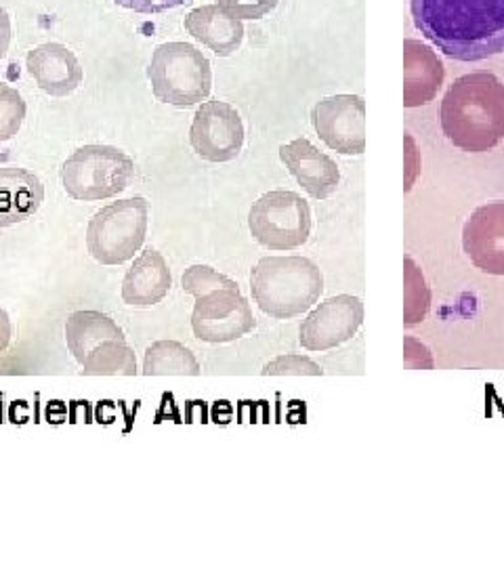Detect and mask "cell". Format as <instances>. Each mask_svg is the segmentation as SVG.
Masks as SVG:
<instances>
[{"label":"cell","mask_w":504,"mask_h":567,"mask_svg":"<svg viewBox=\"0 0 504 567\" xmlns=\"http://www.w3.org/2000/svg\"><path fill=\"white\" fill-rule=\"evenodd\" d=\"M410 11L424 39L452 60L504 53V0H410Z\"/></svg>","instance_id":"6da1fadb"},{"label":"cell","mask_w":504,"mask_h":567,"mask_svg":"<svg viewBox=\"0 0 504 567\" xmlns=\"http://www.w3.org/2000/svg\"><path fill=\"white\" fill-rule=\"evenodd\" d=\"M444 135L471 154L504 142V82L492 72H473L450 84L442 102Z\"/></svg>","instance_id":"7a4b0ae2"},{"label":"cell","mask_w":504,"mask_h":567,"mask_svg":"<svg viewBox=\"0 0 504 567\" xmlns=\"http://www.w3.org/2000/svg\"><path fill=\"white\" fill-rule=\"evenodd\" d=\"M250 290L263 313L290 320L320 301L323 276L305 257H265L250 271Z\"/></svg>","instance_id":"3957f363"},{"label":"cell","mask_w":504,"mask_h":567,"mask_svg":"<svg viewBox=\"0 0 504 567\" xmlns=\"http://www.w3.org/2000/svg\"><path fill=\"white\" fill-rule=\"evenodd\" d=\"M156 100L175 107H192L204 102L213 89L210 61L194 44L164 42L147 68Z\"/></svg>","instance_id":"277c9868"},{"label":"cell","mask_w":504,"mask_h":567,"mask_svg":"<svg viewBox=\"0 0 504 567\" xmlns=\"http://www.w3.org/2000/svg\"><path fill=\"white\" fill-rule=\"evenodd\" d=\"M135 175V163L112 145H84L61 166V183L70 198L97 203L122 194Z\"/></svg>","instance_id":"5b68a950"},{"label":"cell","mask_w":504,"mask_h":567,"mask_svg":"<svg viewBox=\"0 0 504 567\" xmlns=\"http://www.w3.org/2000/svg\"><path fill=\"white\" fill-rule=\"evenodd\" d=\"M150 204L143 196L103 206L86 227V246L101 265L131 261L147 234Z\"/></svg>","instance_id":"8992f818"},{"label":"cell","mask_w":504,"mask_h":567,"mask_svg":"<svg viewBox=\"0 0 504 567\" xmlns=\"http://www.w3.org/2000/svg\"><path fill=\"white\" fill-rule=\"evenodd\" d=\"M248 229L269 250H295L309 240L311 208L299 194L274 189L253 204Z\"/></svg>","instance_id":"52a82bcc"},{"label":"cell","mask_w":504,"mask_h":567,"mask_svg":"<svg viewBox=\"0 0 504 567\" xmlns=\"http://www.w3.org/2000/svg\"><path fill=\"white\" fill-rule=\"evenodd\" d=\"M257 320L240 286L229 282L215 286L196 297L192 328L204 343H232L253 332Z\"/></svg>","instance_id":"ba28073f"},{"label":"cell","mask_w":504,"mask_h":567,"mask_svg":"<svg viewBox=\"0 0 504 567\" xmlns=\"http://www.w3.org/2000/svg\"><path fill=\"white\" fill-rule=\"evenodd\" d=\"M189 142L208 163H229L244 147V124L236 107L225 102L202 103L192 122Z\"/></svg>","instance_id":"9c48e42d"},{"label":"cell","mask_w":504,"mask_h":567,"mask_svg":"<svg viewBox=\"0 0 504 567\" xmlns=\"http://www.w3.org/2000/svg\"><path fill=\"white\" fill-rule=\"evenodd\" d=\"M311 122L330 150L358 156L366 150V102L358 95H335L316 103Z\"/></svg>","instance_id":"30bf717a"},{"label":"cell","mask_w":504,"mask_h":567,"mask_svg":"<svg viewBox=\"0 0 504 567\" xmlns=\"http://www.w3.org/2000/svg\"><path fill=\"white\" fill-rule=\"evenodd\" d=\"M362 322L363 303L358 297H330L302 320L299 341L307 351H328L351 341Z\"/></svg>","instance_id":"8fae6325"},{"label":"cell","mask_w":504,"mask_h":567,"mask_svg":"<svg viewBox=\"0 0 504 567\" xmlns=\"http://www.w3.org/2000/svg\"><path fill=\"white\" fill-rule=\"evenodd\" d=\"M471 264L490 276H504V203H487L471 213L463 229Z\"/></svg>","instance_id":"7c38bea8"},{"label":"cell","mask_w":504,"mask_h":567,"mask_svg":"<svg viewBox=\"0 0 504 567\" xmlns=\"http://www.w3.org/2000/svg\"><path fill=\"white\" fill-rule=\"evenodd\" d=\"M280 158L292 177L316 200L330 198L341 183V171L337 163L305 137L282 145Z\"/></svg>","instance_id":"4fadbf2b"},{"label":"cell","mask_w":504,"mask_h":567,"mask_svg":"<svg viewBox=\"0 0 504 567\" xmlns=\"http://www.w3.org/2000/svg\"><path fill=\"white\" fill-rule=\"evenodd\" d=\"M25 65L30 76L51 97L72 95L84 79L76 55L60 42H47L30 51Z\"/></svg>","instance_id":"5bb4252c"},{"label":"cell","mask_w":504,"mask_h":567,"mask_svg":"<svg viewBox=\"0 0 504 567\" xmlns=\"http://www.w3.org/2000/svg\"><path fill=\"white\" fill-rule=\"evenodd\" d=\"M444 79V63L431 47L412 39L403 41V107L433 102Z\"/></svg>","instance_id":"9a60e30c"},{"label":"cell","mask_w":504,"mask_h":567,"mask_svg":"<svg viewBox=\"0 0 504 567\" xmlns=\"http://www.w3.org/2000/svg\"><path fill=\"white\" fill-rule=\"evenodd\" d=\"M173 286L166 259L156 248H145L122 280V301L133 307H152L164 301Z\"/></svg>","instance_id":"2e32d148"},{"label":"cell","mask_w":504,"mask_h":567,"mask_svg":"<svg viewBox=\"0 0 504 567\" xmlns=\"http://www.w3.org/2000/svg\"><path fill=\"white\" fill-rule=\"evenodd\" d=\"M44 200L41 179L18 166H0V229L34 217Z\"/></svg>","instance_id":"e0dca14e"},{"label":"cell","mask_w":504,"mask_h":567,"mask_svg":"<svg viewBox=\"0 0 504 567\" xmlns=\"http://www.w3.org/2000/svg\"><path fill=\"white\" fill-rule=\"evenodd\" d=\"M185 30L196 41L215 51L219 58H229L234 51L240 49L244 41L243 21L223 11L219 4L194 9L185 18Z\"/></svg>","instance_id":"ac0fdd59"},{"label":"cell","mask_w":504,"mask_h":567,"mask_svg":"<svg viewBox=\"0 0 504 567\" xmlns=\"http://www.w3.org/2000/svg\"><path fill=\"white\" fill-rule=\"evenodd\" d=\"M112 339L126 337L121 326L101 311H74L65 322V343L79 364L91 351Z\"/></svg>","instance_id":"d6986e66"},{"label":"cell","mask_w":504,"mask_h":567,"mask_svg":"<svg viewBox=\"0 0 504 567\" xmlns=\"http://www.w3.org/2000/svg\"><path fill=\"white\" fill-rule=\"evenodd\" d=\"M145 377H198L200 362L196 355L177 341H158L150 344L143 360Z\"/></svg>","instance_id":"ffe728a7"},{"label":"cell","mask_w":504,"mask_h":567,"mask_svg":"<svg viewBox=\"0 0 504 567\" xmlns=\"http://www.w3.org/2000/svg\"><path fill=\"white\" fill-rule=\"evenodd\" d=\"M82 374L84 377H135L137 374V360L135 351L126 339H112L100 344L82 360Z\"/></svg>","instance_id":"44dd1931"},{"label":"cell","mask_w":504,"mask_h":567,"mask_svg":"<svg viewBox=\"0 0 504 567\" xmlns=\"http://www.w3.org/2000/svg\"><path fill=\"white\" fill-rule=\"evenodd\" d=\"M431 292L424 282L421 269L414 265L410 257H405V309H403V324L408 328L421 324L429 311Z\"/></svg>","instance_id":"7402d4cb"},{"label":"cell","mask_w":504,"mask_h":567,"mask_svg":"<svg viewBox=\"0 0 504 567\" xmlns=\"http://www.w3.org/2000/svg\"><path fill=\"white\" fill-rule=\"evenodd\" d=\"M25 118V102L13 86L0 84V143L11 142Z\"/></svg>","instance_id":"603a6c76"},{"label":"cell","mask_w":504,"mask_h":567,"mask_svg":"<svg viewBox=\"0 0 504 567\" xmlns=\"http://www.w3.org/2000/svg\"><path fill=\"white\" fill-rule=\"evenodd\" d=\"M265 377H322L323 370L305 355H280L263 368Z\"/></svg>","instance_id":"cb8c5ba5"},{"label":"cell","mask_w":504,"mask_h":567,"mask_svg":"<svg viewBox=\"0 0 504 567\" xmlns=\"http://www.w3.org/2000/svg\"><path fill=\"white\" fill-rule=\"evenodd\" d=\"M217 4L238 20H261L278 7V0H217Z\"/></svg>","instance_id":"d4e9b609"},{"label":"cell","mask_w":504,"mask_h":567,"mask_svg":"<svg viewBox=\"0 0 504 567\" xmlns=\"http://www.w3.org/2000/svg\"><path fill=\"white\" fill-rule=\"evenodd\" d=\"M114 2L121 4L124 9L135 11V13L152 16V13H164L168 9L182 7L187 0H114Z\"/></svg>","instance_id":"484cf974"},{"label":"cell","mask_w":504,"mask_h":567,"mask_svg":"<svg viewBox=\"0 0 504 567\" xmlns=\"http://www.w3.org/2000/svg\"><path fill=\"white\" fill-rule=\"evenodd\" d=\"M11 44V18L9 13L0 7V60L4 58V53L9 51Z\"/></svg>","instance_id":"4316f807"},{"label":"cell","mask_w":504,"mask_h":567,"mask_svg":"<svg viewBox=\"0 0 504 567\" xmlns=\"http://www.w3.org/2000/svg\"><path fill=\"white\" fill-rule=\"evenodd\" d=\"M11 337H13V326H11V320H9V313L0 307V355L11 344Z\"/></svg>","instance_id":"83f0119b"}]
</instances>
